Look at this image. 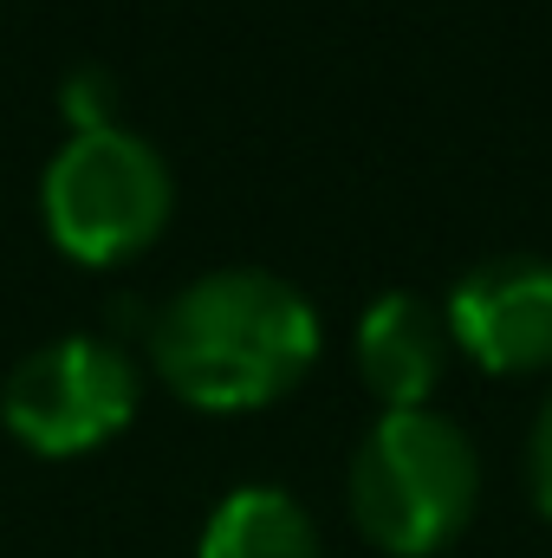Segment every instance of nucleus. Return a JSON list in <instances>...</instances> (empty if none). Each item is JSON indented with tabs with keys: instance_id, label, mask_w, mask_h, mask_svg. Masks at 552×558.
<instances>
[{
	"instance_id": "f257e3e1",
	"label": "nucleus",
	"mask_w": 552,
	"mask_h": 558,
	"mask_svg": "<svg viewBox=\"0 0 552 558\" xmlns=\"http://www.w3.org/2000/svg\"><path fill=\"white\" fill-rule=\"evenodd\" d=\"M319 357V312L261 267H221L182 286L156 318L163 384L215 416L279 403Z\"/></svg>"
},
{
	"instance_id": "f03ea898",
	"label": "nucleus",
	"mask_w": 552,
	"mask_h": 558,
	"mask_svg": "<svg viewBox=\"0 0 552 558\" xmlns=\"http://www.w3.org/2000/svg\"><path fill=\"white\" fill-rule=\"evenodd\" d=\"M475 448L435 410L384 416L351 454V520L397 558L442 553L475 513Z\"/></svg>"
},
{
	"instance_id": "7ed1b4c3",
	"label": "nucleus",
	"mask_w": 552,
	"mask_h": 558,
	"mask_svg": "<svg viewBox=\"0 0 552 558\" xmlns=\"http://www.w3.org/2000/svg\"><path fill=\"white\" fill-rule=\"evenodd\" d=\"M169 162L143 137L105 124L72 131L39 182V215L59 254L79 267H124L163 234L169 221Z\"/></svg>"
},
{
	"instance_id": "20e7f679",
	"label": "nucleus",
	"mask_w": 552,
	"mask_h": 558,
	"mask_svg": "<svg viewBox=\"0 0 552 558\" xmlns=\"http://www.w3.org/2000/svg\"><path fill=\"white\" fill-rule=\"evenodd\" d=\"M7 428L52 461L92 454L137 416V371L105 338H52L7 377Z\"/></svg>"
},
{
	"instance_id": "39448f33",
	"label": "nucleus",
	"mask_w": 552,
	"mask_h": 558,
	"mask_svg": "<svg viewBox=\"0 0 552 558\" xmlns=\"http://www.w3.org/2000/svg\"><path fill=\"white\" fill-rule=\"evenodd\" d=\"M448 338L494 377L552 371V260L494 254L448 292Z\"/></svg>"
},
{
	"instance_id": "423d86ee",
	"label": "nucleus",
	"mask_w": 552,
	"mask_h": 558,
	"mask_svg": "<svg viewBox=\"0 0 552 558\" xmlns=\"http://www.w3.org/2000/svg\"><path fill=\"white\" fill-rule=\"evenodd\" d=\"M351 351H358L364 390L384 403V416L429 410V390L442 384V364H448V318L416 292H384L358 318Z\"/></svg>"
},
{
	"instance_id": "0eeeda50",
	"label": "nucleus",
	"mask_w": 552,
	"mask_h": 558,
	"mask_svg": "<svg viewBox=\"0 0 552 558\" xmlns=\"http://www.w3.org/2000/svg\"><path fill=\"white\" fill-rule=\"evenodd\" d=\"M195 558H319V533L286 487H235L208 513Z\"/></svg>"
},
{
	"instance_id": "6e6552de",
	"label": "nucleus",
	"mask_w": 552,
	"mask_h": 558,
	"mask_svg": "<svg viewBox=\"0 0 552 558\" xmlns=\"http://www.w3.org/2000/svg\"><path fill=\"white\" fill-rule=\"evenodd\" d=\"M59 105H65L72 131H105V124H118V118H111V105H118V85H111V72H105V65H79V72L65 78Z\"/></svg>"
},
{
	"instance_id": "1a4fd4ad",
	"label": "nucleus",
	"mask_w": 552,
	"mask_h": 558,
	"mask_svg": "<svg viewBox=\"0 0 552 558\" xmlns=\"http://www.w3.org/2000/svg\"><path fill=\"white\" fill-rule=\"evenodd\" d=\"M527 481H533V500H540V513L552 520V397L540 422H533V441H527Z\"/></svg>"
}]
</instances>
